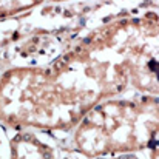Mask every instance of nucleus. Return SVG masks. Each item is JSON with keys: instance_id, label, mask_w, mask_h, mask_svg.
<instances>
[{"instance_id": "2", "label": "nucleus", "mask_w": 159, "mask_h": 159, "mask_svg": "<svg viewBox=\"0 0 159 159\" xmlns=\"http://www.w3.org/2000/svg\"><path fill=\"white\" fill-rule=\"evenodd\" d=\"M0 120L14 128L73 130L47 68L16 66L0 77Z\"/></svg>"}, {"instance_id": "5", "label": "nucleus", "mask_w": 159, "mask_h": 159, "mask_svg": "<svg viewBox=\"0 0 159 159\" xmlns=\"http://www.w3.org/2000/svg\"><path fill=\"white\" fill-rule=\"evenodd\" d=\"M45 0H0V19L12 17L23 11L40 6Z\"/></svg>"}, {"instance_id": "6", "label": "nucleus", "mask_w": 159, "mask_h": 159, "mask_svg": "<svg viewBox=\"0 0 159 159\" xmlns=\"http://www.w3.org/2000/svg\"><path fill=\"white\" fill-rule=\"evenodd\" d=\"M152 153H150V159H159V134L156 136V139L153 141V144L150 145Z\"/></svg>"}, {"instance_id": "3", "label": "nucleus", "mask_w": 159, "mask_h": 159, "mask_svg": "<svg viewBox=\"0 0 159 159\" xmlns=\"http://www.w3.org/2000/svg\"><path fill=\"white\" fill-rule=\"evenodd\" d=\"M94 34L125 70L134 90L159 98V22L122 19Z\"/></svg>"}, {"instance_id": "7", "label": "nucleus", "mask_w": 159, "mask_h": 159, "mask_svg": "<svg viewBox=\"0 0 159 159\" xmlns=\"http://www.w3.org/2000/svg\"><path fill=\"white\" fill-rule=\"evenodd\" d=\"M119 159H136V158H133V156H124V158H119Z\"/></svg>"}, {"instance_id": "1", "label": "nucleus", "mask_w": 159, "mask_h": 159, "mask_svg": "<svg viewBox=\"0 0 159 159\" xmlns=\"http://www.w3.org/2000/svg\"><path fill=\"white\" fill-rule=\"evenodd\" d=\"M159 134V98L107 99L74 127L76 148L90 158L130 155L148 148Z\"/></svg>"}, {"instance_id": "8", "label": "nucleus", "mask_w": 159, "mask_h": 159, "mask_svg": "<svg viewBox=\"0 0 159 159\" xmlns=\"http://www.w3.org/2000/svg\"><path fill=\"white\" fill-rule=\"evenodd\" d=\"M45 2H63V0H45Z\"/></svg>"}, {"instance_id": "4", "label": "nucleus", "mask_w": 159, "mask_h": 159, "mask_svg": "<svg viewBox=\"0 0 159 159\" xmlns=\"http://www.w3.org/2000/svg\"><path fill=\"white\" fill-rule=\"evenodd\" d=\"M9 159H54V152L36 134L19 131L9 141Z\"/></svg>"}]
</instances>
